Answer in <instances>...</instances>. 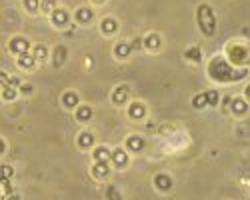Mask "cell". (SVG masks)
Segmentation results:
<instances>
[{
	"label": "cell",
	"instance_id": "cell-9",
	"mask_svg": "<svg viewBox=\"0 0 250 200\" xmlns=\"http://www.w3.org/2000/svg\"><path fill=\"white\" fill-rule=\"evenodd\" d=\"M50 20H52V24H54L56 28H66L68 22H70V14H68V10H64V8H56V10L50 14Z\"/></svg>",
	"mask_w": 250,
	"mask_h": 200
},
{
	"label": "cell",
	"instance_id": "cell-33",
	"mask_svg": "<svg viewBox=\"0 0 250 200\" xmlns=\"http://www.w3.org/2000/svg\"><path fill=\"white\" fill-rule=\"evenodd\" d=\"M142 44H144V38H134L132 42H130V48H132V50H136V48H140Z\"/></svg>",
	"mask_w": 250,
	"mask_h": 200
},
{
	"label": "cell",
	"instance_id": "cell-20",
	"mask_svg": "<svg viewBox=\"0 0 250 200\" xmlns=\"http://www.w3.org/2000/svg\"><path fill=\"white\" fill-rule=\"evenodd\" d=\"M144 46H146L148 50H158L160 48V36L156 32H150L144 36Z\"/></svg>",
	"mask_w": 250,
	"mask_h": 200
},
{
	"label": "cell",
	"instance_id": "cell-4",
	"mask_svg": "<svg viewBox=\"0 0 250 200\" xmlns=\"http://www.w3.org/2000/svg\"><path fill=\"white\" fill-rule=\"evenodd\" d=\"M130 152L124 148V146H116V148H112V156H110V164L116 168V170H124L128 166V160H130V156H128Z\"/></svg>",
	"mask_w": 250,
	"mask_h": 200
},
{
	"label": "cell",
	"instance_id": "cell-10",
	"mask_svg": "<svg viewBox=\"0 0 250 200\" xmlns=\"http://www.w3.org/2000/svg\"><path fill=\"white\" fill-rule=\"evenodd\" d=\"M76 146H78L80 150H90V148H94V146H96V144H94V134H92L90 130L78 132V136H76Z\"/></svg>",
	"mask_w": 250,
	"mask_h": 200
},
{
	"label": "cell",
	"instance_id": "cell-35",
	"mask_svg": "<svg viewBox=\"0 0 250 200\" xmlns=\"http://www.w3.org/2000/svg\"><path fill=\"white\" fill-rule=\"evenodd\" d=\"M244 96H246V100H248V102H250V84L244 88Z\"/></svg>",
	"mask_w": 250,
	"mask_h": 200
},
{
	"label": "cell",
	"instance_id": "cell-11",
	"mask_svg": "<svg viewBox=\"0 0 250 200\" xmlns=\"http://www.w3.org/2000/svg\"><path fill=\"white\" fill-rule=\"evenodd\" d=\"M230 110L234 116H244L248 110H250V102L244 98V96H236L232 98V104H230Z\"/></svg>",
	"mask_w": 250,
	"mask_h": 200
},
{
	"label": "cell",
	"instance_id": "cell-27",
	"mask_svg": "<svg viewBox=\"0 0 250 200\" xmlns=\"http://www.w3.org/2000/svg\"><path fill=\"white\" fill-rule=\"evenodd\" d=\"M16 94H18V90H16L12 84H4V86H2V98H4V100H14Z\"/></svg>",
	"mask_w": 250,
	"mask_h": 200
},
{
	"label": "cell",
	"instance_id": "cell-17",
	"mask_svg": "<svg viewBox=\"0 0 250 200\" xmlns=\"http://www.w3.org/2000/svg\"><path fill=\"white\" fill-rule=\"evenodd\" d=\"M100 30H102L104 34H114V32L118 30L116 18H112V16H104V18L100 20Z\"/></svg>",
	"mask_w": 250,
	"mask_h": 200
},
{
	"label": "cell",
	"instance_id": "cell-8",
	"mask_svg": "<svg viewBox=\"0 0 250 200\" xmlns=\"http://www.w3.org/2000/svg\"><path fill=\"white\" fill-rule=\"evenodd\" d=\"M124 148L132 154H138L144 150V138L140 134H130L126 140H124Z\"/></svg>",
	"mask_w": 250,
	"mask_h": 200
},
{
	"label": "cell",
	"instance_id": "cell-12",
	"mask_svg": "<svg viewBox=\"0 0 250 200\" xmlns=\"http://www.w3.org/2000/svg\"><path fill=\"white\" fill-rule=\"evenodd\" d=\"M128 94H130V88H128L126 84H120V86L112 92V102L118 104V106H122V104L128 100Z\"/></svg>",
	"mask_w": 250,
	"mask_h": 200
},
{
	"label": "cell",
	"instance_id": "cell-3",
	"mask_svg": "<svg viewBox=\"0 0 250 200\" xmlns=\"http://www.w3.org/2000/svg\"><path fill=\"white\" fill-rule=\"evenodd\" d=\"M196 20H198V26L202 30L204 36H212L214 30H216V18H214V12L208 4H200L198 10H196Z\"/></svg>",
	"mask_w": 250,
	"mask_h": 200
},
{
	"label": "cell",
	"instance_id": "cell-29",
	"mask_svg": "<svg viewBox=\"0 0 250 200\" xmlns=\"http://www.w3.org/2000/svg\"><path fill=\"white\" fill-rule=\"evenodd\" d=\"M192 106L198 108V110H202V108L208 106V102H206V92H202V94H198V96L192 98Z\"/></svg>",
	"mask_w": 250,
	"mask_h": 200
},
{
	"label": "cell",
	"instance_id": "cell-34",
	"mask_svg": "<svg viewBox=\"0 0 250 200\" xmlns=\"http://www.w3.org/2000/svg\"><path fill=\"white\" fill-rule=\"evenodd\" d=\"M20 92H22V94H30L32 92V86L30 84H20Z\"/></svg>",
	"mask_w": 250,
	"mask_h": 200
},
{
	"label": "cell",
	"instance_id": "cell-22",
	"mask_svg": "<svg viewBox=\"0 0 250 200\" xmlns=\"http://www.w3.org/2000/svg\"><path fill=\"white\" fill-rule=\"evenodd\" d=\"M66 54H68L66 46H56L54 52H52V56H54V64H56V66H62V64H64Z\"/></svg>",
	"mask_w": 250,
	"mask_h": 200
},
{
	"label": "cell",
	"instance_id": "cell-14",
	"mask_svg": "<svg viewBox=\"0 0 250 200\" xmlns=\"http://www.w3.org/2000/svg\"><path fill=\"white\" fill-rule=\"evenodd\" d=\"M74 18H76L78 24H90L92 18H94V12H92V8H88V6H82V8L76 10Z\"/></svg>",
	"mask_w": 250,
	"mask_h": 200
},
{
	"label": "cell",
	"instance_id": "cell-28",
	"mask_svg": "<svg viewBox=\"0 0 250 200\" xmlns=\"http://www.w3.org/2000/svg\"><path fill=\"white\" fill-rule=\"evenodd\" d=\"M40 4H42V0H24V8L30 14H36L40 10Z\"/></svg>",
	"mask_w": 250,
	"mask_h": 200
},
{
	"label": "cell",
	"instance_id": "cell-23",
	"mask_svg": "<svg viewBox=\"0 0 250 200\" xmlns=\"http://www.w3.org/2000/svg\"><path fill=\"white\" fill-rule=\"evenodd\" d=\"M184 56H186V60H188V62H196V64L202 60V52H200L198 46H190L188 50L184 52Z\"/></svg>",
	"mask_w": 250,
	"mask_h": 200
},
{
	"label": "cell",
	"instance_id": "cell-31",
	"mask_svg": "<svg viewBox=\"0 0 250 200\" xmlns=\"http://www.w3.org/2000/svg\"><path fill=\"white\" fill-rule=\"evenodd\" d=\"M12 194V182L10 180H2V198H8Z\"/></svg>",
	"mask_w": 250,
	"mask_h": 200
},
{
	"label": "cell",
	"instance_id": "cell-26",
	"mask_svg": "<svg viewBox=\"0 0 250 200\" xmlns=\"http://www.w3.org/2000/svg\"><path fill=\"white\" fill-rule=\"evenodd\" d=\"M32 54L36 56V60H40V62H44V60L48 58V50H46V46H42V44H36Z\"/></svg>",
	"mask_w": 250,
	"mask_h": 200
},
{
	"label": "cell",
	"instance_id": "cell-6",
	"mask_svg": "<svg viewBox=\"0 0 250 200\" xmlns=\"http://www.w3.org/2000/svg\"><path fill=\"white\" fill-rule=\"evenodd\" d=\"M8 50L10 52H14L16 56H20V54H26L28 50H30V42H28V38H24V36H14L10 42H8Z\"/></svg>",
	"mask_w": 250,
	"mask_h": 200
},
{
	"label": "cell",
	"instance_id": "cell-24",
	"mask_svg": "<svg viewBox=\"0 0 250 200\" xmlns=\"http://www.w3.org/2000/svg\"><path fill=\"white\" fill-rule=\"evenodd\" d=\"M104 196H106V200H124L120 190L114 186V184H108L106 186V192H104Z\"/></svg>",
	"mask_w": 250,
	"mask_h": 200
},
{
	"label": "cell",
	"instance_id": "cell-1",
	"mask_svg": "<svg viewBox=\"0 0 250 200\" xmlns=\"http://www.w3.org/2000/svg\"><path fill=\"white\" fill-rule=\"evenodd\" d=\"M248 74L246 68H240V70H234L232 64L228 62L226 56H216L210 66H208V76L218 80V82H234V80H240Z\"/></svg>",
	"mask_w": 250,
	"mask_h": 200
},
{
	"label": "cell",
	"instance_id": "cell-19",
	"mask_svg": "<svg viewBox=\"0 0 250 200\" xmlns=\"http://www.w3.org/2000/svg\"><path fill=\"white\" fill-rule=\"evenodd\" d=\"M16 64L20 66V68H32L34 64H36V56L34 54H30V52H26V54H20L18 58H16Z\"/></svg>",
	"mask_w": 250,
	"mask_h": 200
},
{
	"label": "cell",
	"instance_id": "cell-2",
	"mask_svg": "<svg viewBox=\"0 0 250 200\" xmlns=\"http://www.w3.org/2000/svg\"><path fill=\"white\" fill-rule=\"evenodd\" d=\"M226 58L232 66H248L250 64V44L242 42V40H234L226 46Z\"/></svg>",
	"mask_w": 250,
	"mask_h": 200
},
{
	"label": "cell",
	"instance_id": "cell-15",
	"mask_svg": "<svg viewBox=\"0 0 250 200\" xmlns=\"http://www.w3.org/2000/svg\"><path fill=\"white\" fill-rule=\"evenodd\" d=\"M74 116H76L78 122L86 124V122H90V120H92V108H90L88 104H80V106L74 110Z\"/></svg>",
	"mask_w": 250,
	"mask_h": 200
},
{
	"label": "cell",
	"instance_id": "cell-16",
	"mask_svg": "<svg viewBox=\"0 0 250 200\" xmlns=\"http://www.w3.org/2000/svg\"><path fill=\"white\" fill-rule=\"evenodd\" d=\"M62 106L68 108V110H76V108L80 106V102H78V94L72 92V90L64 92V94H62Z\"/></svg>",
	"mask_w": 250,
	"mask_h": 200
},
{
	"label": "cell",
	"instance_id": "cell-36",
	"mask_svg": "<svg viewBox=\"0 0 250 200\" xmlns=\"http://www.w3.org/2000/svg\"><path fill=\"white\" fill-rule=\"evenodd\" d=\"M242 184H244V186H248V188H250V176H246V178H242Z\"/></svg>",
	"mask_w": 250,
	"mask_h": 200
},
{
	"label": "cell",
	"instance_id": "cell-21",
	"mask_svg": "<svg viewBox=\"0 0 250 200\" xmlns=\"http://www.w3.org/2000/svg\"><path fill=\"white\" fill-rule=\"evenodd\" d=\"M130 52H132V48H130V42H118L116 46H114V54L118 56V58H128L130 56Z\"/></svg>",
	"mask_w": 250,
	"mask_h": 200
},
{
	"label": "cell",
	"instance_id": "cell-5",
	"mask_svg": "<svg viewBox=\"0 0 250 200\" xmlns=\"http://www.w3.org/2000/svg\"><path fill=\"white\" fill-rule=\"evenodd\" d=\"M110 160H100V162H92V168H90V174L94 180H98V182H104V180H108L112 168H110Z\"/></svg>",
	"mask_w": 250,
	"mask_h": 200
},
{
	"label": "cell",
	"instance_id": "cell-18",
	"mask_svg": "<svg viewBox=\"0 0 250 200\" xmlns=\"http://www.w3.org/2000/svg\"><path fill=\"white\" fill-rule=\"evenodd\" d=\"M128 116H130L132 120H142L144 116H146V108H144L142 102H132V104L128 106Z\"/></svg>",
	"mask_w": 250,
	"mask_h": 200
},
{
	"label": "cell",
	"instance_id": "cell-30",
	"mask_svg": "<svg viewBox=\"0 0 250 200\" xmlns=\"http://www.w3.org/2000/svg\"><path fill=\"white\" fill-rule=\"evenodd\" d=\"M218 100H220L218 90H208V92H206V102H208V106H216Z\"/></svg>",
	"mask_w": 250,
	"mask_h": 200
},
{
	"label": "cell",
	"instance_id": "cell-37",
	"mask_svg": "<svg viewBox=\"0 0 250 200\" xmlns=\"http://www.w3.org/2000/svg\"><path fill=\"white\" fill-rule=\"evenodd\" d=\"M90 2H92V4H96V6H98V4H104V2H106V0H90Z\"/></svg>",
	"mask_w": 250,
	"mask_h": 200
},
{
	"label": "cell",
	"instance_id": "cell-25",
	"mask_svg": "<svg viewBox=\"0 0 250 200\" xmlns=\"http://www.w3.org/2000/svg\"><path fill=\"white\" fill-rule=\"evenodd\" d=\"M40 8H42V12H46L48 16L58 8V0H42V4H40Z\"/></svg>",
	"mask_w": 250,
	"mask_h": 200
},
{
	"label": "cell",
	"instance_id": "cell-32",
	"mask_svg": "<svg viewBox=\"0 0 250 200\" xmlns=\"http://www.w3.org/2000/svg\"><path fill=\"white\" fill-rule=\"evenodd\" d=\"M12 174H14L12 166H8V164H2V180H10V178H12Z\"/></svg>",
	"mask_w": 250,
	"mask_h": 200
},
{
	"label": "cell",
	"instance_id": "cell-7",
	"mask_svg": "<svg viewBox=\"0 0 250 200\" xmlns=\"http://www.w3.org/2000/svg\"><path fill=\"white\" fill-rule=\"evenodd\" d=\"M154 188L158 190V192H170L172 190V178H170V174H166V172H158L156 176H154Z\"/></svg>",
	"mask_w": 250,
	"mask_h": 200
},
{
	"label": "cell",
	"instance_id": "cell-13",
	"mask_svg": "<svg viewBox=\"0 0 250 200\" xmlns=\"http://www.w3.org/2000/svg\"><path fill=\"white\" fill-rule=\"evenodd\" d=\"M112 156V148H108L106 144H100L92 148V160L94 162H100V160H110Z\"/></svg>",
	"mask_w": 250,
	"mask_h": 200
}]
</instances>
